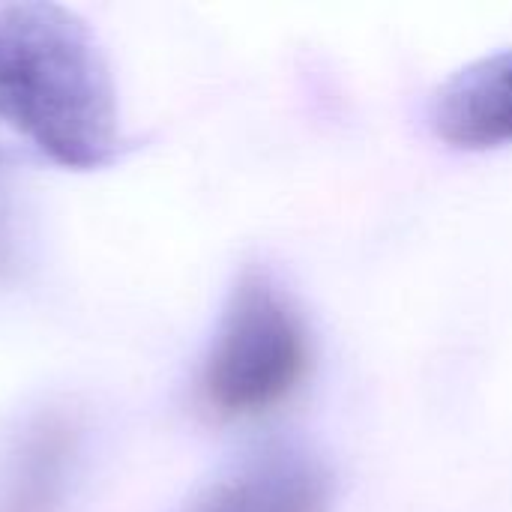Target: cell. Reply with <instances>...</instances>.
<instances>
[{
  "label": "cell",
  "instance_id": "7a4b0ae2",
  "mask_svg": "<svg viewBox=\"0 0 512 512\" xmlns=\"http://www.w3.org/2000/svg\"><path fill=\"white\" fill-rule=\"evenodd\" d=\"M312 342L282 285L249 267L222 312L201 369V399L222 420H246L288 402L306 381Z\"/></svg>",
  "mask_w": 512,
  "mask_h": 512
},
{
  "label": "cell",
  "instance_id": "277c9868",
  "mask_svg": "<svg viewBox=\"0 0 512 512\" xmlns=\"http://www.w3.org/2000/svg\"><path fill=\"white\" fill-rule=\"evenodd\" d=\"M78 456V429L63 414L30 420L0 462V512H66Z\"/></svg>",
  "mask_w": 512,
  "mask_h": 512
},
{
  "label": "cell",
  "instance_id": "8992f818",
  "mask_svg": "<svg viewBox=\"0 0 512 512\" xmlns=\"http://www.w3.org/2000/svg\"><path fill=\"white\" fill-rule=\"evenodd\" d=\"M15 210H12V195H9V183L0 165V276L9 273L15 267Z\"/></svg>",
  "mask_w": 512,
  "mask_h": 512
},
{
  "label": "cell",
  "instance_id": "6da1fadb",
  "mask_svg": "<svg viewBox=\"0 0 512 512\" xmlns=\"http://www.w3.org/2000/svg\"><path fill=\"white\" fill-rule=\"evenodd\" d=\"M0 123L66 168L120 156L117 87L93 30L57 3H0Z\"/></svg>",
  "mask_w": 512,
  "mask_h": 512
},
{
  "label": "cell",
  "instance_id": "3957f363",
  "mask_svg": "<svg viewBox=\"0 0 512 512\" xmlns=\"http://www.w3.org/2000/svg\"><path fill=\"white\" fill-rule=\"evenodd\" d=\"M333 477L297 447H267L213 480L186 512H327Z\"/></svg>",
  "mask_w": 512,
  "mask_h": 512
},
{
  "label": "cell",
  "instance_id": "5b68a950",
  "mask_svg": "<svg viewBox=\"0 0 512 512\" xmlns=\"http://www.w3.org/2000/svg\"><path fill=\"white\" fill-rule=\"evenodd\" d=\"M435 132L462 150L512 141V48L459 69L432 102Z\"/></svg>",
  "mask_w": 512,
  "mask_h": 512
}]
</instances>
